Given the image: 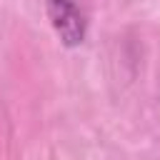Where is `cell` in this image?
<instances>
[{
  "label": "cell",
  "mask_w": 160,
  "mask_h": 160,
  "mask_svg": "<svg viewBox=\"0 0 160 160\" xmlns=\"http://www.w3.org/2000/svg\"><path fill=\"white\" fill-rule=\"evenodd\" d=\"M45 8H48L50 22L55 32L60 35V40L68 48L80 45L85 38V20L78 10V2L75 0H45Z\"/></svg>",
  "instance_id": "obj_1"
}]
</instances>
